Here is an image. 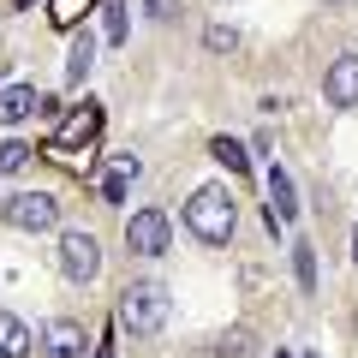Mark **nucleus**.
I'll list each match as a JSON object with an SVG mask.
<instances>
[{"mask_svg": "<svg viewBox=\"0 0 358 358\" xmlns=\"http://www.w3.org/2000/svg\"><path fill=\"white\" fill-rule=\"evenodd\" d=\"M322 96H329L334 108H358V54H341V60L329 66V78H322Z\"/></svg>", "mask_w": 358, "mask_h": 358, "instance_id": "0eeeda50", "label": "nucleus"}, {"mask_svg": "<svg viewBox=\"0 0 358 358\" xmlns=\"http://www.w3.org/2000/svg\"><path fill=\"white\" fill-rule=\"evenodd\" d=\"M245 352H251V329H227L203 358H245Z\"/></svg>", "mask_w": 358, "mask_h": 358, "instance_id": "ddd939ff", "label": "nucleus"}, {"mask_svg": "<svg viewBox=\"0 0 358 358\" xmlns=\"http://www.w3.org/2000/svg\"><path fill=\"white\" fill-rule=\"evenodd\" d=\"M54 221H60V203H54L48 192H13V197H6V227H18V233H48Z\"/></svg>", "mask_w": 358, "mask_h": 358, "instance_id": "7ed1b4c3", "label": "nucleus"}, {"mask_svg": "<svg viewBox=\"0 0 358 358\" xmlns=\"http://www.w3.org/2000/svg\"><path fill=\"white\" fill-rule=\"evenodd\" d=\"M60 275L78 281V287L102 275V245H96V233H66L60 239Z\"/></svg>", "mask_w": 358, "mask_h": 358, "instance_id": "20e7f679", "label": "nucleus"}, {"mask_svg": "<svg viewBox=\"0 0 358 358\" xmlns=\"http://www.w3.org/2000/svg\"><path fill=\"white\" fill-rule=\"evenodd\" d=\"M24 162H30V150H24V143H0V173H18Z\"/></svg>", "mask_w": 358, "mask_h": 358, "instance_id": "2eb2a0df", "label": "nucleus"}, {"mask_svg": "<svg viewBox=\"0 0 358 358\" xmlns=\"http://www.w3.org/2000/svg\"><path fill=\"white\" fill-rule=\"evenodd\" d=\"M329 6H346V0H329Z\"/></svg>", "mask_w": 358, "mask_h": 358, "instance_id": "4be33fe9", "label": "nucleus"}, {"mask_svg": "<svg viewBox=\"0 0 358 358\" xmlns=\"http://www.w3.org/2000/svg\"><path fill=\"white\" fill-rule=\"evenodd\" d=\"M30 346H36L30 329L13 317V310H0V358H30Z\"/></svg>", "mask_w": 358, "mask_h": 358, "instance_id": "9b49d317", "label": "nucleus"}, {"mask_svg": "<svg viewBox=\"0 0 358 358\" xmlns=\"http://www.w3.org/2000/svg\"><path fill=\"white\" fill-rule=\"evenodd\" d=\"M167 239H173V221H167L162 209H138V215L126 221V245H131L138 257H162Z\"/></svg>", "mask_w": 358, "mask_h": 358, "instance_id": "39448f33", "label": "nucleus"}, {"mask_svg": "<svg viewBox=\"0 0 358 358\" xmlns=\"http://www.w3.org/2000/svg\"><path fill=\"white\" fill-rule=\"evenodd\" d=\"M305 358H317V352H305Z\"/></svg>", "mask_w": 358, "mask_h": 358, "instance_id": "b1692460", "label": "nucleus"}, {"mask_svg": "<svg viewBox=\"0 0 358 358\" xmlns=\"http://www.w3.org/2000/svg\"><path fill=\"white\" fill-rule=\"evenodd\" d=\"M209 155H215V162L227 167V173H245V150H239L233 138H215V143H209Z\"/></svg>", "mask_w": 358, "mask_h": 358, "instance_id": "4468645a", "label": "nucleus"}, {"mask_svg": "<svg viewBox=\"0 0 358 358\" xmlns=\"http://www.w3.org/2000/svg\"><path fill=\"white\" fill-rule=\"evenodd\" d=\"M96 358H114V352H108V346H96Z\"/></svg>", "mask_w": 358, "mask_h": 358, "instance_id": "aec40b11", "label": "nucleus"}, {"mask_svg": "<svg viewBox=\"0 0 358 358\" xmlns=\"http://www.w3.org/2000/svg\"><path fill=\"white\" fill-rule=\"evenodd\" d=\"M84 322H72V317H54L48 329H42V358H84Z\"/></svg>", "mask_w": 358, "mask_h": 358, "instance_id": "423d86ee", "label": "nucleus"}, {"mask_svg": "<svg viewBox=\"0 0 358 358\" xmlns=\"http://www.w3.org/2000/svg\"><path fill=\"white\" fill-rule=\"evenodd\" d=\"M102 192H108V203H120V197H126V167H120L114 179H102Z\"/></svg>", "mask_w": 358, "mask_h": 358, "instance_id": "6ab92c4d", "label": "nucleus"}, {"mask_svg": "<svg viewBox=\"0 0 358 358\" xmlns=\"http://www.w3.org/2000/svg\"><path fill=\"white\" fill-rule=\"evenodd\" d=\"M275 358H287V352H275Z\"/></svg>", "mask_w": 358, "mask_h": 358, "instance_id": "393cba45", "label": "nucleus"}, {"mask_svg": "<svg viewBox=\"0 0 358 358\" xmlns=\"http://www.w3.org/2000/svg\"><path fill=\"white\" fill-rule=\"evenodd\" d=\"M352 263H358V233H352Z\"/></svg>", "mask_w": 358, "mask_h": 358, "instance_id": "412c9836", "label": "nucleus"}, {"mask_svg": "<svg viewBox=\"0 0 358 358\" xmlns=\"http://www.w3.org/2000/svg\"><path fill=\"white\" fill-rule=\"evenodd\" d=\"M102 13H108V42H126V6H120V0H108Z\"/></svg>", "mask_w": 358, "mask_h": 358, "instance_id": "dca6fc26", "label": "nucleus"}, {"mask_svg": "<svg viewBox=\"0 0 358 358\" xmlns=\"http://www.w3.org/2000/svg\"><path fill=\"white\" fill-rule=\"evenodd\" d=\"M293 215H299L293 179H287V167H268V227H287Z\"/></svg>", "mask_w": 358, "mask_h": 358, "instance_id": "6e6552de", "label": "nucleus"}, {"mask_svg": "<svg viewBox=\"0 0 358 358\" xmlns=\"http://www.w3.org/2000/svg\"><path fill=\"white\" fill-rule=\"evenodd\" d=\"M96 66V36H72V54H66V84H84V72Z\"/></svg>", "mask_w": 358, "mask_h": 358, "instance_id": "f8f14e48", "label": "nucleus"}, {"mask_svg": "<svg viewBox=\"0 0 358 358\" xmlns=\"http://www.w3.org/2000/svg\"><path fill=\"white\" fill-rule=\"evenodd\" d=\"M36 108H48V102H42V96H36L30 84H13V90H0V126H18V120H30Z\"/></svg>", "mask_w": 358, "mask_h": 358, "instance_id": "1a4fd4ad", "label": "nucleus"}, {"mask_svg": "<svg viewBox=\"0 0 358 358\" xmlns=\"http://www.w3.org/2000/svg\"><path fill=\"white\" fill-rule=\"evenodd\" d=\"M293 263H299V281H317V263H310V245H293Z\"/></svg>", "mask_w": 358, "mask_h": 358, "instance_id": "a211bd4d", "label": "nucleus"}, {"mask_svg": "<svg viewBox=\"0 0 358 358\" xmlns=\"http://www.w3.org/2000/svg\"><path fill=\"white\" fill-rule=\"evenodd\" d=\"M185 227L203 245H227L233 227H239V209H233V197L221 192V185H203V192H192V203H185Z\"/></svg>", "mask_w": 358, "mask_h": 358, "instance_id": "f257e3e1", "label": "nucleus"}, {"mask_svg": "<svg viewBox=\"0 0 358 358\" xmlns=\"http://www.w3.org/2000/svg\"><path fill=\"white\" fill-rule=\"evenodd\" d=\"M209 48H239V30H227V24H209Z\"/></svg>", "mask_w": 358, "mask_h": 358, "instance_id": "f3484780", "label": "nucleus"}, {"mask_svg": "<svg viewBox=\"0 0 358 358\" xmlns=\"http://www.w3.org/2000/svg\"><path fill=\"white\" fill-rule=\"evenodd\" d=\"M167 322V287L162 281H131L120 293V329L131 334H155Z\"/></svg>", "mask_w": 358, "mask_h": 358, "instance_id": "f03ea898", "label": "nucleus"}, {"mask_svg": "<svg viewBox=\"0 0 358 358\" xmlns=\"http://www.w3.org/2000/svg\"><path fill=\"white\" fill-rule=\"evenodd\" d=\"M96 126H102V114H96V102H84V108H78V114L60 126V138H54V143H60V150H72V143H90V138H96Z\"/></svg>", "mask_w": 358, "mask_h": 358, "instance_id": "9d476101", "label": "nucleus"}, {"mask_svg": "<svg viewBox=\"0 0 358 358\" xmlns=\"http://www.w3.org/2000/svg\"><path fill=\"white\" fill-rule=\"evenodd\" d=\"M24 6H36V0H24Z\"/></svg>", "mask_w": 358, "mask_h": 358, "instance_id": "5701e85b", "label": "nucleus"}]
</instances>
